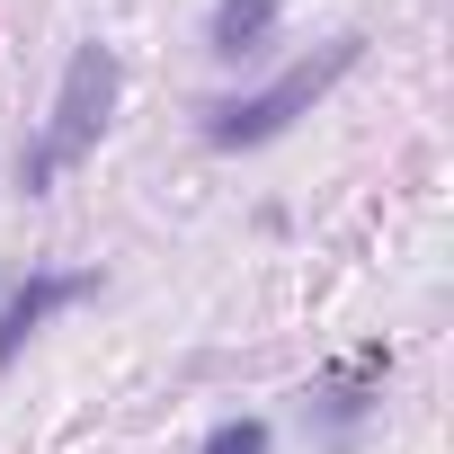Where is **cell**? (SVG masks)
<instances>
[{
    "mask_svg": "<svg viewBox=\"0 0 454 454\" xmlns=\"http://www.w3.org/2000/svg\"><path fill=\"white\" fill-rule=\"evenodd\" d=\"M116 90H125L116 45H72L63 90H54V116H45V134L27 143V160H19V187H27V196H45L72 160L98 152V134H107V116H116Z\"/></svg>",
    "mask_w": 454,
    "mask_h": 454,
    "instance_id": "cell-1",
    "label": "cell"
},
{
    "mask_svg": "<svg viewBox=\"0 0 454 454\" xmlns=\"http://www.w3.org/2000/svg\"><path fill=\"white\" fill-rule=\"evenodd\" d=\"M365 63V36H330L312 63H294V72H277L268 90H250V98H214V107H196L205 116V143L214 152H250V143H277L294 116H312L348 72Z\"/></svg>",
    "mask_w": 454,
    "mask_h": 454,
    "instance_id": "cell-2",
    "label": "cell"
},
{
    "mask_svg": "<svg viewBox=\"0 0 454 454\" xmlns=\"http://www.w3.org/2000/svg\"><path fill=\"white\" fill-rule=\"evenodd\" d=\"M90 294H98V268H36L10 303H0V365H10V356H19L63 303H90Z\"/></svg>",
    "mask_w": 454,
    "mask_h": 454,
    "instance_id": "cell-3",
    "label": "cell"
},
{
    "mask_svg": "<svg viewBox=\"0 0 454 454\" xmlns=\"http://www.w3.org/2000/svg\"><path fill=\"white\" fill-rule=\"evenodd\" d=\"M383 374H392V348H365V356H348V365L321 383V427H330V436H356V419L374 410Z\"/></svg>",
    "mask_w": 454,
    "mask_h": 454,
    "instance_id": "cell-4",
    "label": "cell"
},
{
    "mask_svg": "<svg viewBox=\"0 0 454 454\" xmlns=\"http://www.w3.org/2000/svg\"><path fill=\"white\" fill-rule=\"evenodd\" d=\"M277 19H286V0H214V19H205V54L250 63V54H268Z\"/></svg>",
    "mask_w": 454,
    "mask_h": 454,
    "instance_id": "cell-5",
    "label": "cell"
},
{
    "mask_svg": "<svg viewBox=\"0 0 454 454\" xmlns=\"http://www.w3.org/2000/svg\"><path fill=\"white\" fill-rule=\"evenodd\" d=\"M205 454H268V419H223L205 436Z\"/></svg>",
    "mask_w": 454,
    "mask_h": 454,
    "instance_id": "cell-6",
    "label": "cell"
}]
</instances>
